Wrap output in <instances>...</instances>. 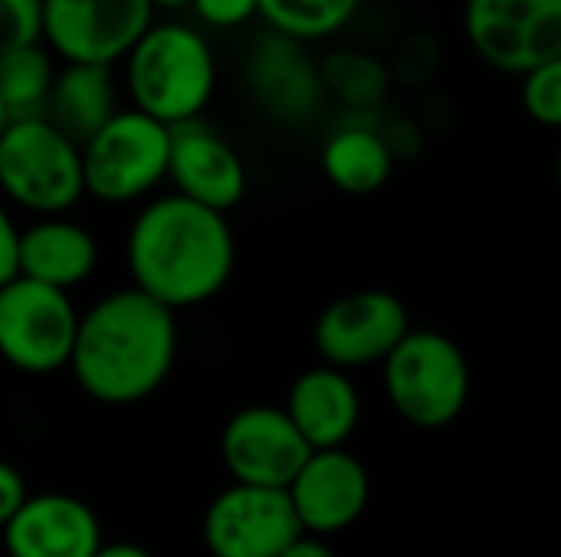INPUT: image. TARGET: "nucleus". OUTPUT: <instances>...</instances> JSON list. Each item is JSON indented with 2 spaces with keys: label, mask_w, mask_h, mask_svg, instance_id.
I'll return each instance as SVG.
<instances>
[{
  "label": "nucleus",
  "mask_w": 561,
  "mask_h": 557,
  "mask_svg": "<svg viewBox=\"0 0 561 557\" xmlns=\"http://www.w3.org/2000/svg\"><path fill=\"white\" fill-rule=\"evenodd\" d=\"M125 266L131 289L171 312L194 309L227 289L237 269V236L227 213L164 194L131 220Z\"/></svg>",
  "instance_id": "obj_1"
},
{
  "label": "nucleus",
  "mask_w": 561,
  "mask_h": 557,
  "mask_svg": "<svg viewBox=\"0 0 561 557\" xmlns=\"http://www.w3.org/2000/svg\"><path fill=\"white\" fill-rule=\"evenodd\" d=\"M178 312L138 289L102 295L79 318L69 374L105 407H131L164 387L178 361Z\"/></svg>",
  "instance_id": "obj_2"
},
{
  "label": "nucleus",
  "mask_w": 561,
  "mask_h": 557,
  "mask_svg": "<svg viewBox=\"0 0 561 557\" xmlns=\"http://www.w3.org/2000/svg\"><path fill=\"white\" fill-rule=\"evenodd\" d=\"M125 62V82L135 108L168 128L197 121L214 98V49L197 30L184 23H151Z\"/></svg>",
  "instance_id": "obj_3"
},
{
  "label": "nucleus",
  "mask_w": 561,
  "mask_h": 557,
  "mask_svg": "<svg viewBox=\"0 0 561 557\" xmlns=\"http://www.w3.org/2000/svg\"><path fill=\"white\" fill-rule=\"evenodd\" d=\"M0 194L43 217H62L85 197L82 148L49 118H16L0 138Z\"/></svg>",
  "instance_id": "obj_4"
},
{
  "label": "nucleus",
  "mask_w": 561,
  "mask_h": 557,
  "mask_svg": "<svg viewBox=\"0 0 561 557\" xmlns=\"http://www.w3.org/2000/svg\"><path fill=\"white\" fill-rule=\"evenodd\" d=\"M385 391L398 417L417 430L450 427L470 401V364L440 332H408L385 358Z\"/></svg>",
  "instance_id": "obj_5"
},
{
  "label": "nucleus",
  "mask_w": 561,
  "mask_h": 557,
  "mask_svg": "<svg viewBox=\"0 0 561 557\" xmlns=\"http://www.w3.org/2000/svg\"><path fill=\"white\" fill-rule=\"evenodd\" d=\"M171 128L138 108L118 115L82 144L85 194L102 204H131L168 181Z\"/></svg>",
  "instance_id": "obj_6"
},
{
  "label": "nucleus",
  "mask_w": 561,
  "mask_h": 557,
  "mask_svg": "<svg viewBox=\"0 0 561 557\" xmlns=\"http://www.w3.org/2000/svg\"><path fill=\"white\" fill-rule=\"evenodd\" d=\"M79 318L69 292L16 276L0 289V358L30 378L66 371Z\"/></svg>",
  "instance_id": "obj_7"
},
{
  "label": "nucleus",
  "mask_w": 561,
  "mask_h": 557,
  "mask_svg": "<svg viewBox=\"0 0 561 557\" xmlns=\"http://www.w3.org/2000/svg\"><path fill=\"white\" fill-rule=\"evenodd\" d=\"M463 30L483 62L526 76L561 56V0H467Z\"/></svg>",
  "instance_id": "obj_8"
},
{
  "label": "nucleus",
  "mask_w": 561,
  "mask_h": 557,
  "mask_svg": "<svg viewBox=\"0 0 561 557\" xmlns=\"http://www.w3.org/2000/svg\"><path fill=\"white\" fill-rule=\"evenodd\" d=\"M408 332H411V315L394 292L358 289L339 295L322 309L312 328V341L322 364L352 371V368L385 364V358L408 338Z\"/></svg>",
  "instance_id": "obj_9"
},
{
  "label": "nucleus",
  "mask_w": 561,
  "mask_h": 557,
  "mask_svg": "<svg viewBox=\"0 0 561 557\" xmlns=\"http://www.w3.org/2000/svg\"><path fill=\"white\" fill-rule=\"evenodd\" d=\"M148 0H43V39L82 66H112L148 33Z\"/></svg>",
  "instance_id": "obj_10"
},
{
  "label": "nucleus",
  "mask_w": 561,
  "mask_h": 557,
  "mask_svg": "<svg viewBox=\"0 0 561 557\" xmlns=\"http://www.w3.org/2000/svg\"><path fill=\"white\" fill-rule=\"evenodd\" d=\"M201 535L210 557H279L302 525L286 489L233 483L210 499Z\"/></svg>",
  "instance_id": "obj_11"
},
{
  "label": "nucleus",
  "mask_w": 561,
  "mask_h": 557,
  "mask_svg": "<svg viewBox=\"0 0 561 557\" xmlns=\"http://www.w3.org/2000/svg\"><path fill=\"white\" fill-rule=\"evenodd\" d=\"M309 456V443L283 407H243L224 423L220 433V460L240 486L289 489Z\"/></svg>",
  "instance_id": "obj_12"
},
{
  "label": "nucleus",
  "mask_w": 561,
  "mask_h": 557,
  "mask_svg": "<svg viewBox=\"0 0 561 557\" xmlns=\"http://www.w3.org/2000/svg\"><path fill=\"white\" fill-rule=\"evenodd\" d=\"M306 535L329 538L352 529L371 499L365 463L348 450H316L286 489Z\"/></svg>",
  "instance_id": "obj_13"
},
{
  "label": "nucleus",
  "mask_w": 561,
  "mask_h": 557,
  "mask_svg": "<svg viewBox=\"0 0 561 557\" xmlns=\"http://www.w3.org/2000/svg\"><path fill=\"white\" fill-rule=\"evenodd\" d=\"M168 181L174 184V194L217 213H230L247 197L243 158L201 118L171 128Z\"/></svg>",
  "instance_id": "obj_14"
},
{
  "label": "nucleus",
  "mask_w": 561,
  "mask_h": 557,
  "mask_svg": "<svg viewBox=\"0 0 561 557\" xmlns=\"http://www.w3.org/2000/svg\"><path fill=\"white\" fill-rule=\"evenodd\" d=\"M0 535L7 557H92L105 542L92 506L69 492L30 496Z\"/></svg>",
  "instance_id": "obj_15"
},
{
  "label": "nucleus",
  "mask_w": 561,
  "mask_h": 557,
  "mask_svg": "<svg viewBox=\"0 0 561 557\" xmlns=\"http://www.w3.org/2000/svg\"><path fill=\"white\" fill-rule=\"evenodd\" d=\"M283 410L289 414L312 453L345 450L362 420V394L348 371L319 364L293 381Z\"/></svg>",
  "instance_id": "obj_16"
},
{
  "label": "nucleus",
  "mask_w": 561,
  "mask_h": 557,
  "mask_svg": "<svg viewBox=\"0 0 561 557\" xmlns=\"http://www.w3.org/2000/svg\"><path fill=\"white\" fill-rule=\"evenodd\" d=\"M99 266L95 236L66 217H43L20 230V276L72 292Z\"/></svg>",
  "instance_id": "obj_17"
},
{
  "label": "nucleus",
  "mask_w": 561,
  "mask_h": 557,
  "mask_svg": "<svg viewBox=\"0 0 561 557\" xmlns=\"http://www.w3.org/2000/svg\"><path fill=\"white\" fill-rule=\"evenodd\" d=\"M115 115H118V98H115L112 66L66 62V69L56 72L43 118H49L79 148L95 131H102Z\"/></svg>",
  "instance_id": "obj_18"
},
{
  "label": "nucleus",
  "mask_w": 561,
  "mask_h": 557,
  "mask_svg": "<svg viewBox=\"0 0 561 557\" xmlns=\"http://www.w3.org/2000/svg\"><path fill=\"white\" fill-rule=\"evenodd\" d=\"M250 85L273 115L299 118L316 105L322 79L296 39L273 33L250 59Z\"/></svg>",
  "instance_id": "obj_19"
},
{
  "label": "nucleus",
  "mask_w": 561,
  "mask_h": 557,
  "mask_svg": "<svg viewBox=\"0 0 561 557\" xmlns=\"http://www.w3.org/2000/svg\"><path fill=\"white\" fill-rule=\"evenodd\" d=\"M322 171L332 187L352 197L375 194L394 171V151L385 135L365 125L339 128L322 148Z\"/></svg>",
  "instance_id": "obj_20"
},
{
  "label": "nucleus",
  "mask_w": 561,
  "mask_h": 557,
  "mask_svg": "<svg viewBox=\"0 0 561 557\" xmlns=\"http://www.w3.org/2000/svg\"><path fill=\"white\" fill-rule=\"evenodd\" d=\"M56 82L53 56L43 43L20 46L0 56V102L7 105L10 118H39L46 112L49 92Z\"/></svg>",
  "instance_id": "obj_21"
},
{
  "label": "nucleus",
  "mask_w": 561,
  "mask_h": 557,
  "mask_svg": "<svg viewBox=\"0 0 561 557\" xmlns=\"http://www.w3.org/2000/svg\"><path fill=\"white\" fill-rule=\"evenodd\" d=\"M362 0H260V16L273 33L306 43L339 33L352 23Z\"/></svg>",
  "instance_id": "obj_22"
},
{
  "label": "nucleus",
  "mask_w": 561,
  "mask_h": 557,
  "mask_svg": "<svg viewBox=\"0 0 561 557\" xmlns=\"http://www.w3.org/2000/svg\"><path fill=\"white\" fill-rule=\"evenodd\" d=\"M322 85L348 105H368L385 92V69L362 53H335L322 62Z\"/></svg>",
  "instance_id": "obj_23"
},
{
  "label": "nucleus",
  "mask_w": 561,
  "mask_h": 557,
  "mask_svg": "<svg viewBox=\"0 0 561 557\" xmlns=\"http://www.w3.org/2000/svg\"><path fill=\"white\" fill-rule=\"evenodd\" d=\"M523 108L542 128H561V56L523 76Z\"/></svg>",
  "instance_id": "obj_24"
},
{
  "label": "nucleus",
  "mask_w": 561,
  "mask_h": 557,
  "mask_svg": "<svg viewBox=\"0 0 561 557\" xmlns=\"http://www.w3.org/2000/svg\"><path fill=\"white\" fill-rule=\"evenodd\" d=\"M43 39V0H0V56Z\"/></svg>",
  "instance_id": "obj_25"
},
{
  "label": "nucleus",
  "mask_w": 561,
  "mask_h": 557,
  "mask_svg": "<svg viewBox=\"0 0 561 557\" xmlns=\"http://www.w3.org/2000/svg\"><path fill=\"white\" fill-rule=\"evenodd\" d=\"M191 7L204 23L220 30L243 26L250 16H260V0H191Z\"/></svg>",
  "instance_id": "obj_26"
},
{
  "label": "nucleus",
  "mask_w": 561,
  "mask_h": 557,
  "mask_svg": "<svg viewBox=\"0 0 561 557\" xmlns=\"http://www.w3.org/2000/svg\"><path fill=\"white\" fill-rule=\"evenodd\" d=\"M20 276V227L0 200V289Z\"/></svg>",
  "instance_id": "obj_27"
},
{
  "label": "nucleus",
  "mask_w": 561,
  "mask_h": 557,
  "mask_svg": "<svg viewBox=\"0 0 561 557\" xmlns=\"http://www.w3.org/2000/svg\"><path fill=\"white\" fill-rule=\"evenodd\" d=\"M30 499L26 479L20 476L16 466H10L7 460H0V529L16 515V509Z\"/></svg>",
  "instance_id": "obj_28"
},
{
  "label": "nucleus",
  "mask_w": 561,
  "mask_h": 557,
  "mask_svg": "<svg viewBox=\"0 0 561 557\" xmlns=\"http://www.w3.org/2000/svg\"><path fill=\"white\" fill-rule=\"evenodd\" d=\"M279 557H335V552H332V545L325 538H316V535L302 532Z\"/></svg>",
  "instance_id": "obj_29"
},
{
  "label": "nucleus",
  "mask_w": 561,
  "mask_h": 557,
  "mask_svg": "<svg viewBox=\"0 0 561 557\" xmlns=\"http://www.w3.org/2000/svg\"><path fill=\"white\" fill-rule=\"evenodd\" d=\"M92 557H154L148 548L135 545V542H102V548Z\"/></svg>",
  "instance_id": "obj_30"
},
{
  "label": "nucleus",
  "mask_w": 561,
  "mask_h": 557,
  "mask_svg": "<svg viewBox=\"0 0 561 557\" xmlns=\"http://www.w3.org/2000/svg\"><path fill=\"white\" fill-rule=\"evenodd\" d=\"M10 121H13V118H10V112H7V105L0 102V138L7 135V128H10Z\"/></svg>",
  "instance_id": "obj_31"
},
{
  "label": "nucleus",
  "mask_w": 561,
  "mask_h": 557,
  "mask_svg": "<svg viewBox=\"0 0 561 557\" xmlns=\"http://www.w3.org/2000/svg\"><path fill=\"white\" fill-rule=\"evenodd\" d=\"M151 7H184V3H191V0H148Z\"/></svg>",
  "instance_id": "obj_32"
},
{
  "label": "nucleus",
  "mask_w": 561,
  "mask_h": 557,
  "mask_svg": "<svg viewBox=\"0 0 561 557\" xmlns=\"http://www.w3.org/2000/svg\"><path fill=\"white\" fill-rule=\"evenodd\" d=\"M556 181H559V187H561V148H559V158H556Z\"/></svg>",
  "instance_id": "obj_33"
}]
</instances>
